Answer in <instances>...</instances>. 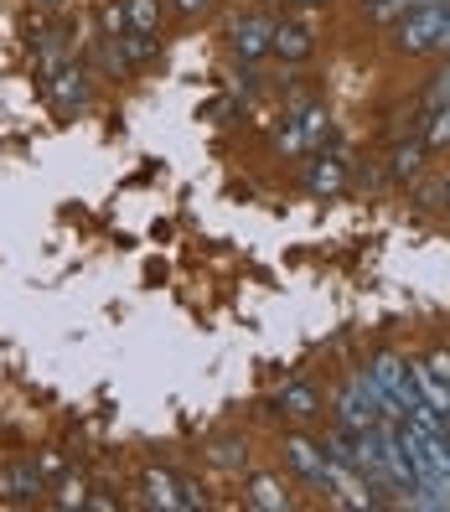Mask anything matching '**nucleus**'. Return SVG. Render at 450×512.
Listing matches in <instances>:
<instances>
[{
  "mask_svg": "<svg viewBox=\"0 0 450 512\" xmlns=\"http://www.w3.org/2000/svg\"><path fill=\"white\" fill-rule=\"evenodd\" d=\"M430 368H435V373L450 383V352H435V357H430Z\"/></svg>",
  "mask_w": 450,
  "mask_h": 512,
  "instance_id": "a211bd4d",
  "label": "nucleus"
},
{
  "mask_svg": "<svg viewBox=\"0 0 450 512\" xmlns=\"http://www.w3.org/2000/svg\"><path fill=\"white\" fill-rule=\"evenodd\" d=\"M275 414H285L290 425H311V419H321V394L311 383H285L275 394Z\"/></svg>",
  "mask_w": 450,
  "mask_h": 512,
  "instance_id": "7ed1b4c3",
  "label": "nucleus"
},
{
  "mask_svg": "<svg viewBox=\"0 0 450 512\" xmlns=\"http://www.w3.org/2000/svg\"><path fill=\"white\" fill-rule=\"evenodd\" d=\"M57 502H63V507H73V502H88V497H83V481H63V497H57Z\"/></svg>",
  "mask_w": 450,
  "mask_h": 512,
  "instance_id": "f3484780",
  "label": "nucleus"
},
{
  "mask_svg": "<svg viewBox=\"0 0 450 512\" xmlns=\"http://www.w3.org/2000/svg\"><path fill=\"white\" fill-rule=\"evenodd\" d=\"M125 16H130V32H150V37H156V26H161L156 0H125Z\"/></svg>",
  "mask_w": 450,
  "mask_h": 512,
  "instance_id": "ddd939ff",
  "label": "nucleus"
},
{
  "mask_svg": "<svg viewBox=\"0 0 450 512\" xmlns=\"http://www.w3.org/2000/svg\"><path fill=\"white\" fill-rule=\"evenodd\" d=\"M440 52H450V16H445V37H440Z\"/></svg>",
  "mask_w": 450,
  "mask_h": 512,
  "instance_id": "aec40b11",
  "label": "nucleus"
},
{
  "mask_svg": "<svg viewBox=\"0 0 450 512\" xmlns=\"http://www.w3.org/2000/svg\"><path fill=\"white\" fill-rule=\"evenodd\" d=\"M300 130H306V145H316L321 130H326V114L321 109H306V114H300Z\"/></svg>",
  "mask_w": 450,
  "mask_h": 512,
  "instance_id": "dca6fc26",
  "label": "nucleus"
},
{
  "mask_svg": "<svg viewBox=\"0 0 450 512\" xmlns=\"http://www.w3.org/2000/svg\"><path fill=\"white\" fill-rule=\"evenodd\" d=\"M445 207H450V182H445Z\"/></svg>",
  "mask_w": 450,
  "mask_h": 512,
  "instance_id": "4be33fe9",
  "label": "nucleus"
},
{
  "mask_svg": "<svg viewBox=\"0 0 450 512\" xmlns=\"http://www.w3.org/2000/svg\"><path fill=\"white\" fill-rule=\"evenodd\" d=\"M419 161H425V145H394V161H388V176H394V182H409V176L419 171Z\"/></svg>",
  "mask_w": 450,
  "mask_h": 512,
  "instance_id": "f8f14e48",
  "label": "nucleus"
},
{
  "mask_svg": "<svg viewBox=\"0 0 450 512\" xmlns=\"http://www.w3.org/2000/svg\"><path fill=\"white\" fill-rule=\"evenodd\" d=\"M445 16H450V0H445V6H419V11L399 16V52H409V57L440 52V37H445Z\"/></svg>",
  "mask_w": 450,
  "mask_h": 512,
  "instance_id": "f257e3e1",
  "label": "nucleus"
},
{
  "mask_svg": "<svg viewBox=\"0 0 450 512\" xmlns=\"http://www.w3.org/2000/svg\"><path fill=\"white\" fill-rule=\"evenodd\" d=\"M311 47H316V32H311L306 21H280V26H275V52L290 57V63L311 57Z\"/></svg>",
  "mask_w": 450,
  "mask_h": 512,
  "instance_id": "39448f33",
  "label": "nucleus"
},
{
  "mask_svg": "<svg viewBox=\"0 0 450 512\" xmlns=\"http://www.w3.org/2000/svg\"><path fill=\"white\" fill-rule=\"evenodd\" d=\"M269 47H275V21L269 16H244L233 26V52L238 57H264Z\"/></svg>",
  "mask_w": 450,
  "mask_h": 512,
  "instance_id": "20e7f679",
  "label": "nucleus"
},
{
  "mask_svg": "<svg viewBox=\"0 0 450 512\" xmlns=\"http://www.w3.org/2000/svg\"><path fill=\"white\" fill-rule=\"evenodd\" d=\"M52 94L73 109V104H88V83H83L78 68H57V73H52Z\"/></svg>",
  "mask_w": 450,
  "mask_h": 512,
  "instance_id": "0eeeda50",
  "label": "nucleus"
},
{
  "mask_svg": "<svg viewBox=\"0 0 450 512\" xmlns=\"http://www.w3.org/2000/svg\"><path fill=\"white\" fill-rule=\"evenodd\" d=\"M207 456H213V466H223V471H244L249 466V445L244 440H218Z\"/></svg>",
  "mask_w": 450,
  "mask_h": 512,
  "instance_id": "9b49d317",
  "label": "nucleus"
},
{
  "mask_svg": "<svg viewBox=\"0 0 450 512\" xmlns=\"http://www.w3.org/2000/svg\"><path fill=\"white\" fill-rule=\"evenodd\" d=\"M145 492H150V502H156V507H182V481H171L166 471H150L145 476Z\"/></svg>",
  "mask_w": 450,
  "mask_h": 512,
  "instance_id": "1a4fd4ad",
  "label": "nucleus"
},
{
  "mask_svg": "<svg viewBox=\"0 0 450 512\" xmlns=\"http://www.w3.org/2000/svg\"><path fill=\"white\" fill-rule=\"evenodd\" d=\"M6 497H11V502H37V497H42V471H37V461H21V466L6 471Z\"/></svg>",
  "mask_w": 450,
  "mask_h": 512,
  "instance_id": "423d86ee",
  "label": "nucleus"
},
{
  "mask_svg": "<svg viewBox=\"0 0 450 512\" xmlns=\"http://www.w3.org/2000/svg\"><path fill=\"white\" fill-rule=\"evenodd\" d=\"M285 461L295 466V476L316 481V487H326V476H332V456H326V445H316L306 435H290L285 440Z\"/></svg>",
  "mask_w": 450,
  "mask_h": 512,
  "instance_id": "f03ea898",
  "label": "nucleus"
},
{
  "mask_svg": "<svg viewBox=\"0 0 450 512\" xmlns=\"http://www.w3.org/2000/svg\"><path fill=\"white\" fill-rule=\"evenodd\" d=\"M363 6H378V0H363Z\"/></svg>",
  "mask_w": 450,
  "mask_h": 512,
  "instance_id": "b1692460",
  "label": "nucleus"
},
{
  "mask_svg": "<svg viewBox=\"0 0 450 512\" xmlns=\"http://www.w3.org/2000/svg\"><path fill=\"white\" fill-rule=\"evenodd\" d=\"M342 182H347V176H342V161H316V166H311V176H306V187H311L316 197L342 192Z\"/></svg>",
  "mask_w": 450,
  "mask_h": 512,
  "instance_id": "6e6552de",
  "label": "nucleus"
},
{
  "mask_svg": "<svg viewBox=\"0 0 450 512\" xmlns=\"http://www.w3.org/2000/svg\"><path fill=\"white\" fill-rule=\"evenodd\" d=\"M306 6H321V0H306Z\"/></svg>",
  "mask_w": 450,
  "mask_h": 512,
  "instance_id": "5701e85b",
  "label": "nucleus"
},
{
  "mask_svg": "<svg viewBox=\"0 0 450 512\" xmlns=\"http://www.w3.org/2000/svg\"><path fill=\"white\" fill-rule=\"evenodd\" d=\"M125 26H130L125 6H119V0H109V6H104V32H109V37H119V32H125Z\"/></svg>",
  "mask_w": 450,
  "mask_h": 512,
  "instance_id": "2eb2a0df",
  "label": "nucleus"
},
{
  "mask_svg": "<svg viewBox=\"0 0 450 512\" xmlns=\"http://www.w3.org/2000/svg\"><path fill=\"white\" fill-rule=\"evenodd\" d=\"M425 145H450V104H440L430 119H425Z\"/></svg>",
  "mask_w": 450,
  "mask_h": 512,
  "instance_id": "4468645a",
  "label": "nucleus"
},
{
  "mask_svg": "<svg viewBox=\"0 0 450 512\" xmlns=\"http://www.w3.org/2000/svg\"><path fill=\"white\" fill-rule=\"evenodd\" d=\"M0 497H6V471H0Z\"/></svg>",
  "mask_w": 450,
  "mask_h": 512,
  "instance_id": "412c9836",
  "label": "nucleus"
},
{
  "mask_svg": "<svg viewBox=\"0 0 450 512\" xmlns=\"http://www.w3.org/2000/svg\"><path fill=\"white\" fill-rule=\"evenodd\" d=\"M207 6H213V0H176V11H187V16L192 11H207Z\"/></svg>",
  "mask_w": 450,
  "mask_h": 512,
  "instance_id": "6ab92c4d",
  "label": "nucleus"
},
{
  "mask_svg": "<svg viewBox=\"0 0 450 512\" xmlns=\"http://www.w3.org/2000/svg\"><path fill=\"white\" fill-rule=\"evenodd\" d=\"M249 502H254V507H264V512H280V507H290V497H285V492H280L269 476H254V481H249Z\"/></svg>",
  "mask_w": 450,
  "mask_h": 512,
  "instance_id": "9d476101",
  "label": "nucleus"
}]
</instances>
